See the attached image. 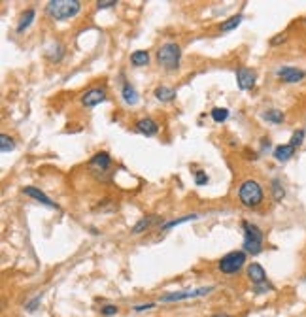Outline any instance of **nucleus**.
Returning a JSON list of instances; mask_svg holds the SVG:
<instances>
[{"label":"nucleus","instance_id":"nucleus-1","mask_svg":"<svg viewBox=\"0 0 306 317\" xmlns=\"http://www.w3.org/2000/svg\"><path fill=\"white\" fill-rule=\"evenodd\" d=\"M80 10H82V2H78V0H51L45 6L47 15L53 17L55 21L72 19L80 14Z\"/></svg>","mask_w":306,"mask_h":317},{"label":"nucleus","instance_id":"nucleus-2","mask_svg":"<svg viewBox=\"0 0 306 317\" xmlns=\"http://www.w3.org/2000/svg\"><path fill=\"white\" fill-rule=\"evenodd\" d=\"M238 198L246 208H257L265 198V191L255 179H246L238 187Z\"/></svg>","mask_w":306,"mask_h":317},{"label":"nucleus","instance_id":"nucleus-3","mask_svg":"<svg viewBox=\"0 0 306 317\" xmlns=\"http://www.w3.org/2000/svg\"><path fill=\"white\" fill-rule=\"evenodd\" d=\"M242 229H244V245H242L244 251L249 255H259L263 251V236H265L263 231L249 221L242 223Z\"/></svg>","mask_w":306,"mask_h":317},{"label":"nucleus","instance_id":"nucleus-4","mask_svg":"<svg viewBox=\"0 0 306 317\" xmlns=\"http://www.w3.org/2000/svg\"><path fill=\"white\" fill-rule=\"evenodd\" d=\"M157 60L159 64L168 70V72H174L180 66V60H182V47L178 43H164L161 45L159 51H157Z\"/></svg>","mask_w":306,"mask_h":317},{"label":"nucleus","instance_id":"nucleus-5","mask_svg":"<svg viewBox=\"0 0 306 317\" xmlns=\"http://www.w3.org/2000/svg\"><path fill=\"white\" fill-rule=\"evenodd\" d=\"M244 264H246V251H231L219 259L218 268L221 274L233 276L236 272H240Z\"/></svg>","mask_w":306,"mask_h":317},{"label":"nucleus","instance_id":"nucleus-6","mask_svg":"<svg viewBox=\"0 0 306 317\" xmlns=\"http://www.w3.org/2000/svg\"><path fill=\"white\" fill-rule=\"evenodd\" d=\"M248 277L251 279L253 289H255L257 295H259V293H265V291H272V289H274L270 283H268L266 272H265V268H263L259 262H251L248 266Z\"/></svg>","mask_w":306,"mask_h":317},{"label":"nucleus","instance_id":"nucleus-7","mask_svg":"<svg viewBox=\"0 0 306 317\" xmlns=\"http://www.w3.org/2000/svg\"><path fill=\"white\" fill-rule=\"evenodd\" d=\"M112 166H114V160H112V157L106 151L95 153L91 157V160H89V170L95 174L97 178H104L106 174L112 170Z\"/></svg>","mask_w":306,"mask_h":317},{"label":"nucleus","instance_id":"nucleus-8","mask_svg":"<svg viewBox=\"0 0 306 317\" xmlns=\"http://www.w3.org/2000/svg\"><path fill=\"white\" fill-rule=\"evenodd\" d=\"M214 287H199L193 291H182V293H170V295H163L161 302H180V300H187V298H197V297H204L210 295Z\"/></svg>","mask_w":306,"mask_h":317},{"label":"nucleus","instance_id":"nucleus-9","mask_svg":"<svg viewBox=\"0 0 306 317\" xmlns=\"http://www.w3.org/2000/svg\"><path fill=\"white\" fill-rule=\"evenodd\" d=\"M106 99H108V95H106V91L102 87H93V89H89L87 93L82 95L80 102H82L83 108H95L102 102H106Z\"/></svg>","mask_w":306,"mask_h":317},{"label":"nucleus","instance_id":"nucleus-10","mask_svg":"<svg viewBox=\"0 0 306 317\" xmlns=\"http://www.w3.org/2000/svg\"><path fill=\"white\" fill-rule=\"evenodd\" d=\"M276 76L282 83H297V81L305 79L306 72L301 68H295V66H282L276 70Z\"/></svg>","mask_w":306,"mask_h":317},{"label":"nucleus","instance_id":"nucleus-11","mask_svg":"<svg viewBox=\"0 0 306 317\" xmlns=\"http://www.w3.org/2000/svg\"><path fill=\"white\" fill-rule=\"evenodd\" d=\"M236 81H238V87L242 91H249L255 87V81H257V74L251 68H238L236 70Z\"/></svg>","mask_w":306,"mask_h":317},{"label":"nucleus","instance_id":"nucleus-12","mask_svg":"<svg viewBox=\"0 0 306 317\" xmlns=\"http://www.w3.org/2000/svg\"><path fill=\"white\" fill-rule=\"evenodd\" d=\"M134 129H136V132H140V134H144V136L149 138V136H155V134L159 132V125H157L151 117H144V119L136 121Z\"/></svg>","mask_w":306,"mask_h":317},{"label":"nucleus","instance_id":"nucleus-13","mask_svg":"<svg viewBox=\"0 0 306 317\" xmlns=\"http://www.w3.org/2000/svg\"><path fill=\"white\" fill-rule=\"evenodd\" d=\"M23 193H25L27 197H30V198H34V200H38V202H42V204H45L47 208H55V210H59L57 204L51 200V198H49V197L45 195L44 191H40V189L30 187V185H27V187H23Z\"/></svg>","mask_w":306,"mask_h":317},{"label":"nucleus","instance_id":"nucleus-14","mask_svg":"<svg viewBox=\"0 0 306 317\" xmlns=\"http://www.w3.org/2000/svg\"><path fill=\"white\" fill-rule=\"evenodd\" d=\"M34 17H36V10L34 8H29V10H25L21 17H19V23H17V32L21 34V32H25V30L29 29L30 25H32V21H34Z\"/></svg>","mask_w":306,"mask_h":317},{"label":"nucleus","instance_id":"nucleus-15","mask_svg":"<svg viewBox=\"0 0 306 317\" xmlns=\"http://www.w3.org/2000/svg\"><path fill=\"white\" fill-rule=\"evenodd\" d=\"M272 155H274V158H276V160H280V162H286V160H289V158L295 155V147H293L291 144L278 145Z\"/></svg>","mask_w":306,"mask_h":317},{"label":"nucleus","instance_id":"nucleus-16","mask_svg":"<svg viewBox=\"0 0 306 317\" xmlns=\"http://www.w3.org/2000/svg\"><path fill=\"white\" fill-rule=\"evenodd\" d=\"M153 97H155L159 102H170L176 97V89L166 87V85H159V87H155Z\"/></svg>","mask_w":306,"mask_h":317},{"label":"nucleus","instance_id":"nucleus-17","mask_svg":"<svg viewBox=\"0 0 306 317\" xmlns=\"http://www.w3.org/2000/svg\"><path fill=\"white\" fill-rule=\"evenodd\" d=\"M121 97H123L125 104L134 106V104L138 102V91H136L131 83H123V87H121Z\"/></svg>","mask_w":306,"mask_h":317},{"label":"nucleus","instance_id":"nucleus-18","mask_svg":"<svg viewBox=\"0 0 306 317\" xmlns=\"http://www.w3.org/2000/svg\"><path fill=\"white\" fill-rule=\"evenodd\" d=\"M263 119L272 125H282L286 121V116L282 110H266V112H263Z\"/></svg>","mask_w":306,"mask_h":317},{"label":"nucleus","instance_id":"nucleus-19","mask_svg":"<svg viewBox=\"0 0 306 317\" xmlns=\"http://www.w3.org/2000/svg\"><path fill=\"white\" fill-rule=\"evenodd\" d=\"M159 217L157 216H146V217H142L134 227H132V234H140V232H144V231H147L155 221H157Z\"/></svg>","mask_w":306,"mask_h":317},{"label":"nucleus","instance_id":"nucleus-20","mask_svg":"<svg viewBox=\"0 0 306 317\" xmlns=\"http://www.w3.org/2000/svg\"><path fill=\"white\" fill-rule=\"evenodd\" d=\"M147 62H149V53L146 49H138V51H132L131 53L132 66H146Z\"/></svg>","mask_w":306,"mask_h":317},{"label":"nucleus","instance_id":"nucleus-21","mask_svg":"<svg viewBox=\"0 0 306 317\" xmlns=\"http://www.w3.org/2000/svg\"><path fill=\"white\" fill-rule=\"evenodd\" d=\"M270 191H272V198H274V202H282L286 198V189L282 185V181L276 179V178H274L272 183H270Z\"/></svg>","mask_w":306,"mask_h":317},{"label":"nucleus","instance_id":"nucleus-22","mask_svg":"<svg viewBox=\"0 0 306 317\" xmlns=\"http://www.w3.org/2000/svg\"><path fill=\"white\" fill-rule=\"evenodd\" d=\"M197 214H191V216H184V217H178V219H172V221H168V223H163L161 225V231H168V229H174L178 225H184V223H187V221H193V219H197Z\"/></svg>","mask_w":306,"mask_h":317},{"label":"nucleus","instance_id":"nucleus-23","mask_svg":"<svg viewBox=\"0 0 306 317\" xmlns=\"http://www.w3.org/2000/svg\"><path fill=\"white\" fill-rule=\"evenodd\" d=\"M240 23H242V14L233 15V17H229V19H225V21L221 23V32H231V30L236 29Z\"/></svg>","mask_w":306,"mask_h":317},{"label":"nucleus","instance_id":"nucleus-24","mask_svg":"<svg viewBox=\"0 0 306 317\" xmlns=\"http://www.w3.org/2000/svg\"><path fill=\"white\" fill-rule=\"evenodd\" d=\"M45 55H47V59H49V60H53V62H59V60L62 59V55H64V47H62V45H61L59 42H55L53 45H51V49H49Z\"/></svg>","mask_w":306,"mask_h":317},{"label":"nucleus","instance_id":"nucleus-25","mask_svg":"<svg viewBox=\"0 0 306 317\" xmlns=\"http://www.w3.org/2000/svg\"><path fill=\"white\" fill-rule=\"evenodd\" d=\"M210 116H212V119H214L216 123H225V121L229 119V110H227V108H214V110L210 112Z\"/></svg>","mask_w":306,"mask_h":317},{"label":"nucleus","instance_id":"nucleus-26","mask_svg":"<svg viewBox=\"0 0 306 317\" xmlns=\"http://www.w3.org/2000/svg\"><path fill=\"white\" fill-rule=\"evenodd\" d=\"M15 142L8 136V134H0V151L2 153H8V151H14Z\"/></svg>","mask_w":306,"mask_h":317},{"label":"nucleus","instance_id":"nucleus-27","mask_svg":"<svg viewBox=\"0 0 306 317\" xmlns=\"http://www.w3.org/2000/svg\"><path fill=\"white\" fill-rule=\"evenodd\" d=\"M305 136H306V130L305 129H299V130H295V132H293V136H291V142H289V144L293 145V147H295V149H297V147H299V145L303 144V142H305Z\"/></svg>","mask_w":306,"mask_h":317},{"label":"nucleus","instance_id":"nucleus-28","mask_svg":"<svg viewBox=\"0 0 306 317\" xmlns=\"http://www.w3.org/2000/svg\"><path fill=\"white\" fill-rule=\"evenodd\" d=\"M119 314V308L114 306V304H106V306H102L101 308V316L102 317H114Z\"/></svg>","mask_w":306,"mask_h":317},{"label":"nucleus","instance_id":"nucleus-29","mask_svg":"<svg viewBox=\"0 0 306 317\" xmlns=\"http://www.w3.org/2000/svg\"><path fill=\"white\" fill-rule=\"evenodd\" d=\"M40 302H42V295H36L32 300H29V302L25 304V310H27V312H34V310L38 308V304H40Z\"/></svg>","mask_w":306,"mask_h":317},{"label":"nucleus","instance_id":"nucleus-30","mask_svg":"<svg viewBox=\"0 0 306 317\" xmlns=\"http://www.w3.org/2000/svg\"><path fill=\"white\" fill-rule=\"evenodd\" d=\"M195 183H197V185H206V183H208V176H206V172H197V176H195Z\"/></svg>","mask_w":306,"mask_h":317},{"label":"nucleus","instance_id":"nucleus-31","mask_svg":"<svg viewBox=\"0 0 306 317\" xmlns=\"http://www.w3.org/2000/svg\"><path fill=\"white\" fill-rule=\"evenodd\" d=\"M117 2L108 0V2H97V10H108V8H116Z\"/></svg>","mask_w":306,"mask_h":317},{"label":"nucleus","instance_id":"nucleus-32","mask_svg":"<svg viewBox=\"0 0 306 317\" xmlns=\"http://www.w3.org/2000/svg\"><path fill=\"white\" fill-rule=\"evenodd\" d=\"M286 40H287V36L282 32V34H276V36L270 40V45H280V43H284Z\"/></svg>","mask_w":306,"mask_h":317},{"label":"nucleus","instance_id":"nucleus-33","mask_svg":"<svg viewBox=\"0 0 306 317\" xmlns=\"http://www.w3.org/2000/svg\"><path fill=\"white\" fill-rule=\"evenodd\" d=\"M153 306H155L153 302H147V304H140V306H134L132 310H134V312H146V310H151Z\"/></svg>","mask_w":306,"mask_h":317},{"label":"nucleus","instance_id":"nucleus-34","mask_svg":"<svg viewBox=\"0 0 306 317\" xmlns=\"http://www.w3.org/2000/svg\"><path fill=\"white\" fill-rule=\"evenodd\" d=\"M212 317H233V316H229V314H214Z\"/></svg>","mask_w":306,"mask_h":317}]
</instances>
